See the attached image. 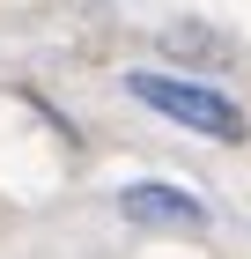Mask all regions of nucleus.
Returning a JSON list of instances; mask_svg holds the SVG:
<instances>
[{
  "instance_id": "nucleus-2",
  "label": "nucleus",
  "mask_w": 251,
  "mask_h": 259,
  "mask_svg": "<svg viewBox=\"0 0 251 259\" xmlns=\"http://www.w3.org/2000/svg\"><path fill=\"white\" fill-rule=\"evenodd\" d=\"M118 215L133 230H207V200L163 178H133V185H118Z\"/></svg>"
},
{
  "instance_id": "nucleus-1",
  "label": "nucleus",
  "mask_w": 251,
  "mask_h": 259,
  "mask_svg": "<svg viewBox=\"0 0 251 259\" xmlns=\"http://www.w3.org/2000/svg\"><path fill=\"white\" fill-rule=\"evenodd\" d=\"M126 97L148 104L155 119H170V126H185V134H199V141H251V111H244L236 97H222L214 81L133 67V74H126Z\"/></svg>"
}]
</instances>
